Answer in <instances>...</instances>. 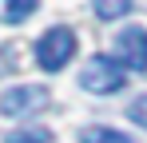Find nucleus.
<instances>
[{
  "mask_svg": "<svg viewBox=\"0 0 147 143\" xmlns=\"http://www.w3.org/2000/svg\"><path fill=\"white\" fill-rule=\"evenodd\" d=\"M115 60L127 72H147V28H123L115 36Z\"/></svg>",
  "mask_w": 147,
  "mask_h": 143,
  "instance_id": "4",
  "label": "nucleus"
},
{
  "mask_svg": "<svg viewBox=\"0 0 147 143\" xmlns=\"http://www.w3.org/2000/svg\"><path fill=\"white\" fill-rule=\"evenodd\" d=\"M52 135L44 131V127H16V131H8L4 135V143H48Z\"/></svg>",
  "mask_w": 147,
  "mask_h": 143,
  "instance_id": "8",
  "label": "nucleus"
},
{
  "mask_svg": "<svg viewBox=\"0 0 147 143\" xmlns=\"http://www.w3.org/2000/svg\"><path fill=\"white\" fill-rule=\"evenodd\" d=\"M40 0H4V24H24Z\"/></svg>",
  "mask_w": 147,
  "mask_h": 143,
  "instance_id": "6",
  "label": "nucleus"
},
{
  "mask_svg": "<svg viewBox=\"0 0 147 143\" xmlns=\"http://www.w3.org/2000/svg\"><path fill=\"white\" fill-rule=\"evenodd\" d=\"M48 107V88H40V84H20V88H8V92L0 95V115H36V111H44Z\"/></svg>",
  "mask_w": 147,
  "mask_h": 143,
  "instance_id": "3",
  "label": "nucleus"
},
{
  "mask_svg": "<svg viewBox=\"0 0 147 143\" xmlns=\"http://www.w3.org/2000/svg\"><path fill=\"white\" fill-rule=\"evenodd\" d=\"M131 12V0H96V16L99 20H119Z\"/></svg>",
  "mask_w": 147,
  "mask_h": 143,
  "instance_id": "7",
  "label": "nucleus"
},
{
  "mask_svg": "<svg viewBox=\"0 0 147 143\" xmlns=\"http://www.w3.org/2000/svg\"><path fill=\"white\" fill-rule=\"evenodd\" d=\"M76 52V32L72 28H48L40 40H36V64L44 72H60Z\"/></svg>",
  "mask_w": 147,
  "mask_h": 143,
  "instance_id": "2",
  "label": "nucleus"
},
{
  "mask_svg": "<svg viewBox=\"0 0 147 143\" xmlns=\"http://www.w3.org/2000/svg\"><path fill=\"white\" fill-rule=\"evenodd\" d=\"M80 139L84 143H135V139H127L123 131H115V127H84Z\"/></svg>",
  "mask_w": 147,
  "mask_h": 143,
  "instance_id": "5",
  "label": "nucleus"
},
{
  "mask_svg": "<svg viewBox=\"0 0 147 143\" xmlns=\"http://www.w3.org/2000/svg\"><path fill=\"white\" fill-rule=\"evenodd\" d=\"M127 115L135 119V123H139V127H147V95H139V99H135V103H131V107H127Z\"/></svg>",
  "mask_w": 147,
  "mask_h": 143,
  "instance_id": "10",
  "label": "nucleus"
},
{
  "mask_svg": "<svg viewBox=\"0 0 147 143\" xmlns=\"http://www.w3.org/2000/svg\"><path fill=\"white\" fill-rule=\"evenodd\" d=\"M80 84H84L88 92H96V95H111V92H123L127 76H123L119 60H111V56H92V60L84 64V72H80Z\"/></svg>",
  "mask_w": 147,
  "mask_h": 143,
  "instance_id": "1",
  "label": "nucleus"
},
{
  "mask_svg": "<svg viewBox=\"0 0 147 143\" xmlns=\"http://www.w3.org/2000/svg\"><path fill=\"white\" fill-rule=\"evenodd\" d=\"M16 64H20L16 48H12V44H0V80H4V76H16Z\"/></svg>",
  "mask_w": 147,
  "mask_h": 143,
  "instance_id": "9",
  "label": "nucleus"
}]
</instances>
